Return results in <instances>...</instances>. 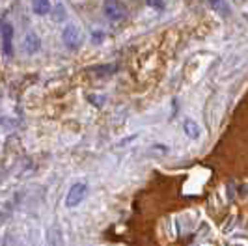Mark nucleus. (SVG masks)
<instances>
[{
  "instance_id": "f257e3e1",
  "label": "nucleus",
  "mask_w": 248,
  "mask_h": 246,
  "mask_svg": "<svg viewBox=\"0 0 248 246\" xmlns=\"http://www.w3.org/2000/svg\"><path fill=\"white\" fill-rule=\"evenodd\" d=\"M103 13H105V17H107L108 21L120 23V21L127 19L129 10H127V6H125L122 0H105V4H103Z\"/></svg>"
},
{
  "instance_id": "f03ea898",
  "label": "nucleus",
  "mask_w": 248,
  "mask_h": 246,
  "mask_svg": "<svg viewBox=\"0 0 248 246\" xmlns=\"http://www.w3.org/2000/svg\"><path fill=\"white\" fill-rule=\"evenodd\" d=\"M88 194V184L86 183H73L69 186V192H67V196H65V207H69V209H73V207H78L82 201H84V198Z\"/></svg>"
},
{
  "instance_id": "7ed1b4c3",
  "label": "nucleus",
  "mask_w": 248,
  "mask_h": 246,
  "mask_svg": "<svg viewBox=\"0 0 248 246\" xmlns=\"http://www.w3.org/2000/svg\"><path fill=\"white\" fill-rule=\"evenodd\" d=\"M62 41L69 50H77L82 43V32L77 25H67L62 30Z\"/></svg>"
},
{
  "instance_id": "20e7f679",
  "label": "nucleus",
  "mask_w": 248,
  "mask_h": 246,
  "mask_svg": "<svg viewBox=\"0 0 248 246\" xmlns=\"http://www.w3.org/2000/svg\"><path fill=\"white\" fill-rule=\"evenodd\" d=\"M0 32H2V49H4V54L10 58V56H13V26L10 23H4L2 28H0Z\"/></svg>"
},
{
  "instance_id": "39448f33",
  "label": "nucleus",
  "mask_w": 248,
  "mask_h": 246,
  "mask_svg": "<svg viewBox=\"0 0 248 246\" xmlns=\"http://www.w3.org/2000/svg\"><path fill=\"white\" fill-rule=\"evenodd\" d=\"M23 49H25L26 54H36L37 50L41 49V39L34 32H28L23 39Z\"/></svg>"
},
{
  "instance_id": "423d86ee",
  "label": "nucleus",
  "mask_w": 248,
  "mask_h": 246,
  "mask_svg": "<svg viewBox=\"0 0 248 246\" xmlns=\"http://www.w3.org/2000/svg\"><path fill=\"white\" fill-rule=\"evenodd\" d=\"M183 131H185V135L190 138V140H198L200 136H202V127L198 125L196 120H192V118H185V122H183Z\"/></svg>"
},
{
  "instance_id": "0eeeda50",
  "label": "nucleus",
  "mask_w": 248,
  "mask_h": 246,
  "mask_svg": "<svg viewBox=\"0 0 248 246\" xmlns=\"http://www.w3.org/2000/svg\"><path fill=\"white\" fill-rule=\"evenodd\" d=\"M32 10L36 15H47L52 10L50 0H32Z\"/></svg>"
},
{
  "instance_id": "6e6552de",
  "label": "nucleus",
  "mask_w": 248,
  "mask_h": 246,
  "mask_svg": "<svg viewBox=\"0 0 248 246\" xmlns=\"http://www.w3.org/2000/svg\"><path fill=\"white\" fill-rule=\"evenodd\" d=\"M209 4H211V8L215 10V12L222 13L224 17H228V15L232 13V8H230V4H228L226 0H211Z\"/></svg>"
},
{
  "instance_id": "1a4fd4ad",
  "label": "nucleus",
  "mask_w": 248,
  "mask_h": 246,
  "mask_svg": "<svg viewBox=\"0 0 248 246\" xmlns=\"http://www.w3.org/2000/svg\"><path fill=\"white\" fill-rule=\"evenodd\" d=\"M103 39H105V34H103V32H99V30H93V32H92V41H93V43H99Z\"/></svg>"
}]
</instances>
